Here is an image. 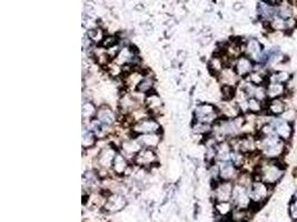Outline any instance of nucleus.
Masks as SVG:
<instances>
[{
	"label": "nucleus",
	"instance_id": "c9c22d12",
	"mask_svg": "<svg viewBox=\"0 0 297 222\" xmlns=\"http://www.w3.org/2000/svg\"><path fill=\"white\" fill-rule=\"evenodd\" d=\"M229 160L239 169V170H241V169L244 167V164H245L246 154H244L243 152H241V151L233 150L232 153H230Z\"/></svg>",
	"mask_w": 297,
	"mask_h": 222
},
{
	"label": "nucleus",
	"instance_id": "a18cd8bd",
	"mask_svg": "<svg viewBox=\"0 0 297 222\" xmlns=\"http://www.w3.org/2000/svg\"><path fill=\"white\" fill-rule=\"evenodd\" d=\"M229 222H232V221H229Z\"/></svg>",
	"mask_w": 297,
	"mask_h": 222
},
{
	"label": "nucleus",
	"instance_id": "e433bc0d",
	"mask_svg": "<svg viewBox=\"0 0 297 222\" xmlns=\"http://www.w3.org/2000/svg\"><path fill=\"white\" fill-rule=\"evenodd\" d=\"M193 131L194 133L199 136H206L208 133L212 131V126L210 123H204V122H197L193 126Z\"/></svg>",
	"mask_w": 297,
	"mask_h": 222
},
{
	"label": "nucleus",
	"instance_id": "473e14b6",
	"mask_svg": "<svg viewBox=\"0 0 297 222\" xmlns=\"http://www.w3.org/2000/svg\"><path fill=\"white\" fill-rule=\"evenodd\" d=\"M82 114L84 120H90L97 114L96 106L91 101H84L82 107Z\"/></svg>",
	"mask_w": 297,
	"mask_h": 222
},
{
	"label": "nucleus",
	"instance_id": "58836bf2",
	"mask_svg": "<svg viewBox=\"0 0 297 222\" xmlns=\"http://www.w3.org/2000/svg\"><path fill=\"white\" fill-rule=\"evenodd\" d=\"M220 92L223 100H234L235 96H236V88L229 86H221Z\"/></svg>",
	"mask_w": 297,
	"mask_h": 222
},
{
	"label": "nucleus",
	"instance_id": "423d86ee",
	"mask_svg": "<svg viewBox=\"0 0 297 222\" xmlns=\"http://www.w3.org/2000/svg\"><path fill=\"white\" fill-rule=\"evenodd\" d=\"M234 185L235 184L233 181L220 180L216 182L214 185V189H212V197H214L215 202L232 201Z\"/></svg>",
	"mask_w": 297,
	"mask_h": 222
},
{
	"label": "nucleus",
	"instance_id": "0eeeda50",
	"mask_svg": "<svg viewBox=\"0 0 297 222\" xmlns=\"http://www.w3.org/2000/svg\"><path fill=\"white\" fill-rule=\"evenodd\" d=\"M232 202L234 208L251 209L253 203L250 197V193H248V189L245 188V186H242L237 184H235Z\"/></svg>",
	"mask_w": 297,
	"mask_h": 222
},
{
	"label": "nucleus",
	"instance_id": "ea45409f",
	"mask_svg": "<svg viewBox=\"0 0 297 222\" xmlns=\"http://www.w3.org/2000/svg\"><path fill=\"white\" fill-rule=\"evenodd\" d=\"M281 118L284 119V120H286V121H288V122L294 123L296 118H297V111H296V109L291 108V107H288L285 112H284L281 115Z\"/></svg>",
	"mask_w": 297,
	"mask_h": 222
},
{
	"label": "nucleus",
	"instance_id": "72a5a7b5",
	"mask_svg": "<svg viewBox=\"0 0 297 222\" xmlns=\"http://www.w3.org/2000/svg\"><path fill=\"white\" fill-rule=\"evenodd\" d=\"M154 84H155V81H154L153 75L145 74V77L143 80H141V82L139 83L137 90H138V92H140V93H150V91H152L154 88Z\"/></svg>",
	"mask_w": 297,
	"mask_h": 222
},
{
	"label": "nucleus",
	"instance_id": "c756f323",
	"mask_svg": "<svg viewBox=\"0 0 297 222\" xmlns=\"http://www.w3.org/2000/svg\"><path fill=\"white\" fill-rule=\"evenodd\" d=\"M252 218V209H238L234 208L230 213V221L232 222H248Z\"/></svg>",
	"mask_w": 297,
	"mask_h": 222
},
{
	"label": "nucleus",
	"instance_id": "dca6fc26",
	"mask_svg": "<svg viewBox=\"0 0 297 222\" xmlns=\"http://www.w3.org/2000/svg\"><path fill=\"white\" fill-rule=\"evenodd\" d=\"M219 113L223 119H230L233 120L241 115L242 111L239 109L237 102L235 100H223L219 106Z\"/></svg>",
	"mask_w": 297,
	"mask_h": 222
},
{
	"label": "nucleus",
	"instance_id": "1a4fd4ad",
	"mask_svg": "<svg viewBox=\"0 0 297 222\" xmlns=\"http://www.w3.org/2000/svg\"><path fill=\"white\" fill-rule=\"evenodd\" d=\"M233 67H234L235 71H236L239 77L246 79L248 75H250L253 73V71L255 70L256 64L251 59V58H248L247 56L243 55V56L237 58V59L234 61Z\"/></svg>",
	"mask_w": 297,
	"mask_h": 222
},
{
	"label": "nucleus",
	"instance_id": "a878e982",
	"mask_svg": "<svg viewBox=\"0 0 297 222\" xmlns=\"http://www.w3.org/2000/svg\"><path fill=\"white\" fill-rule=\"evenodd\" d=\"M113 170L118 176L126 175L128 169H129V164H128V159L123 153H117L116 157L114 159L113 162Z\"/></svg>",
	"mask_w": 297,
	"mask_h": 222
},
{
	"label": "nucleus",
	"instance_id": "4be33fe9",
	"mask_svg": "<svg viewBox=\"0 0 297 222\" xmlns=\"http://www.w3.org/2000/svg\"><path fill=\"white\" fill-rule=\"evenodd\" d=\"M137 140L139 141L143 148L154 149L161 144V135L159 133H146V135H139Z\"/></svg>",
	"mask_w": 297,
	"mask_h": 222
},
{
	"label": "nucleus",
	"instance_id": "a211bd4d",
	"mask_svg": "<svg viewBox=\"0 0 297 222\" xmlns=\"http://www.w3.org/2000/svg\"><path fill=\"white\" fill-rule=\"evenodd\" d=\"M137 60V56L135 55V50H132L129 47H124L119 50L118 55L115 57L114 61L121 67L132 65Z\"/></svg>",
	"mask_w": 297,
	"mask_h": 222
},
{
	"label": "nucleus",
	"instance_id": "6ab92c4d",
	"mask_svg": "<svg viewBox=\"0 0 297 222\" xmlns=\"http://www.w3.org/2000/svg\"><path fill=\"white\" fill-rule=\"evenodd\" d=\"M96 119L106 127H112L113 124L116 122V115H115L114 111L107 106H101L100 108L97 110Z\"/></svg>",
	"mask_w": 297,
	"mask_h": 222
},
{
	"label": "nucleus",
	"instance_id": "2f4dec72",
	"mask_svg": "<svg viewBox=\"0 0 297 222\" xmlns=\"http://www.w3.org/2000/svg\"><path fill=\"white\" fill-rule=\"evenodd\" d=\"M215 210L217 215L220 217H228L234 210V206L232 201H223L215 202Z\"/></svg>",
	"mask_w": 297,
	"mask_h": 222
},
{
	"label": "nucleus",
	"instance_id": "6e6552de",
	"mask_svg": "<svg viewBox=\"0 0 297 222\" xmlns=\"http://www.w3.org/2000/svg\"><path fill=\"white\" fill-rule=\"evenodd\" d=\"M264 51L265 49L263 48V44L260 43L259 40L255 38H251L244 42V55L251 58L255 64H258L260 61Z\"/></svg>",
	"mask_w": 297,
	"mask_h": 222
},
{
	"label": "nucleus",
	"instance_id": "7c9ffc66",
	"mask_svg": "<svg viewBox=\"0 0 297 222\" xmlns=\"http://www.w3.org/2000/svg\"><path fill=\"white\" fill-rule=\"evenodd\" d=\"M119 107H121L122 111L124 112H131L135 109L139 108V105L134 97L130 95H125L122 97V99L119 100Z\"/></svg>",
	"mask_w": 297,
	"mask_h": 222
},
{
	"label": "nucleus",
	"instance_id": "412c9836",
	"mask_svg": "<svg viewBox=\"0 0 297 222\" xmlns=\"http://www.w3.org/2000/svg\"><path fill=\"white\" fill-rule=\"evenodd\" d=\"M258 15L261 21L264 24H269L275 17H276V6H272V4L265 3L261 1L258 6Z\"/></svg>",
	"mask_w": 297,
	"mask_h": 222
},
{
	"label": "nucleus",
	"instance_id": "f257e3e1",
	"mask_svg": "<svg viewBox=\"0 0 297 222\" xmlns=\"http://www.w3.org/2000/svg\"><path fill=\"white\" fill-rule=\"evenodd\" d=\"M286 172V164L281 160L261 159L258 167L254 172V178L272 186H275L282 181Z\"/></svg>",
	"mask_w": 297,
	"mask_h": 222
},
{
	"label": "nucleus",
	"instance_id": "7ed1b4c3",
	"mask_svg": "<svg viewBox=\"0 0 297 222\" xmlns=\"http://www.w3.org/2000/svg\"><path fill=\"white\" fill-rule=\"evenodd\" d=\"M273 189L274 186L269 185L265 182L254 179L253 184L251 185L250 188H248V193H250V197L252 200L253 206L252 207H257L259 208L263 206L264 203L268 201V199L270 198V195L273 193Z\"/></svg>",
	"mask_w": 297,
	"mask_h": 222
},
{
	"label": "nucleus",
	"instance_id": "5701e85b",
	"mask_svg": "<svg viewBox=\"0 0 297 222\" xmlns=\"http://www.w3.org/2000/svg\"><path fill=\"white\" fill-rule=\"evenodd\" d=\"M293 80V75L286 70H275L270 71L268 74L267 82H277L283 84H290Z\"/></svg>",
	"mask_w": 297,
	"mask_h": 222
},
{
	"label": "nucleus",
	"instance_id": "ddd939ff",
	"mask_svg": "<svg viewBox=\"0 0 297 222\" xmlns=\"http://www.w3.org/2000/svg\"><path fill=\"white\" fill-rule=\"evenodd\" d=\"M287 98H278V99H269L266 102V113L272 117H281L288 108Z\"/></svg>",
	"mask_w": 297,
	"mask_h": 222
},
{
	"label": "nucleus",
	"instance_id": "9d476101",
	"mask_svg": "<svg viewBox=\"0 0 297 222\" xmlns=\"http://www.w3.org/2000/svg\"><path fill=\"white\" fill-rule=\"evenodd\" d=\"M116 154V150L113 147H105L104 149H101L96 158V163L98 164L99 170L107 171L112 168Z\"/></svg>",
	"mask_w": 297,
	"mask_h": 222
},
{
	"label": "nucleus",
	"instance_id": "4468645a",
	"mask_svg": "<svg viewBox=\"0 0 297 222\" xmlns=\"http://www.w3.org/2000/svg\"><path fill=\"white\" fill-rule=\"evenodd\" d=\"M219 166V178L223 181H234L239 175V169L235 164L227 160V161H218Z\"/></svg>",
	"mask_w": 297,
	"mask_h": 222
},
{
	"label": "nucleus",
	"instance_id": "aec40b11",
	"mask_svg": "<svg viewBox=\"0 0 297 222\" xmlns=\"http://www.w3.org/2000/svg\"><path fill=\"white\" fill-rule=\"evenodd\" d=\"M143 149V147L139 144V141L137 139H127L122 144V152L125 157L128 158H134L139 151Z\"/></svg>",
	"mask_w": 297,
	"mask_h": 222
},
{
	"label": "nucleus",
	"instance_id": "f3484780",
	"mask_svg": "<svg viewBox=\"0 0 297 222\" xmlns=\"http://www.w3.org/2000/svg\"><path fill=\"white\" fill-rule=\"evenodd\" d=\"M266 90H267L268 100L278 99V98H287L291 95V89L288 88L287 84L277 82L266 83Z\"/></svg>",
	"mask_w": 297,
	"mask_h": 222
},
{
	"label": "nucleus",
	"instance_id": "c03bdc74",
	"mask_svg": "<svg viewBox=\"0 0 297 222\" xmlns=\"http://www.w3.org/2000/svg\"><path fill=\"white\" fill-rule=\"evenodd\" d=\"M293 222H297V220H295V221H293Z\"/></svg>",
	"mask_w": 297,
	"mask_h": 222
},
{
	"label": "nucleus",
	"instance_id": "9b49d317",
	"mask_svg": "<svg viewBox=\"0 0 297 222\" xmlns=\"http://www.w3.org/2000/svg\"><path fill=\"white\" fill-rule=\"evenodd\" d=\"M132 131L136 135H146V133H158L161 131V124L156 120L152 118H147L136 122L132 126Z\"/></svg>",
	"mask_w": 297,
	"mask_h": 222
},
{
	"label": "nucleus",
	"instance_id": "f704fd0d",
	"mask_svg": "<svg viewBox=\"0 0 297 222\" xmlns=\"http://www.w3.org/2000/svg\"><path fill=\"white\" fill-rule=\"evenodd\" d=\"M96 144V135L89 129H83V148L89 149Z\"/></svg>",
	"mask_w": 297,
	"mask_h": 222
},
{
	"label": "nucleus",
	"instance_id": "2eb2a0df",
	"mask_svg": "<svg viewBox=\"0 0 297 222\" xmlns=\"http://www.w3.org/2000/svg\"><path fill=\"white\" fill-rule=\"evenodd\" d=\"M134 161L137 166L139 167H143V168L152 167L153 164L157 162V154L154 151V149L143 148L138 153L136 154Z\"/></svg>",
	"mask_w": 297,
	"mask_h": 222
},
{
	"label": "nucleus",
	"instance_id": "f8f14e48",
	"mask_svg": "<svg viewBox=\"0 0 297 222\" xmlns=\"http://www.w3.org/2000/svg\"><path fill=\"white\" fill-rule=\"evenodd\" d=\"M217 77H218V81L221 86H229L234 88L237 87V84L242 79L232 66L225 67L223 71Z\"/></svg>",
	"mask_w": 297,
	"mask_h": 222
},
{
	"label": "nucleus",
	"instance_id": "39448f33",
	"mask_svg": "<svg viewBox=\"0 0 297 222\" xmlns=\"http://www.w3.org/2000/svg\"><path fill=\"white\" fill-rule=\"evenodd\" d=\"M269 122L274 127L275 135L290 144L293 139V136H294V124L286 121L281 117H272Z\"/></svg>",
	"mask_w": 297,
	"mask_h": 222
},
{
	"label": "nucleus",
	"instance_id": "bb28decb",
	"mask_svg": "<svg viewBox=\"0 0 297 222\" xmlns=\"http://www.w3.org/2000/svg\"><path fill=\"white\" fill-rule=\"evenodd\" d=\"M232 146L228 140H224L218 142L216 148V160L217 161H227L232 153Z\"/></svg>",
	"mask_w": 297,
	"mask_h": 222
},
{
	"label": "nucleus",
	"instance_id": "f03ea898",
	"mask_svg": "<svg viewBox=\"0 0 297 222\" xmlns=\"http://www.w3.org/2000/svg\"><path fill=\"white\" fill-rule=\"evenodd\" d=\"M258 137V151L265 159L281 160L287 153L288 142L282 140L276 135Z\"/></svg>",
	"mask_w": 297,
	"mask_h": 222
},
{
	"label": "nucleus",
	"instance_id": "37998d69",
	"mask_svg": "<svg viewBox=\"0 0 297 222\" xmlns=\"http://www.w3.org/2000/svg\"><path fill=\"white\" fill-rule=\"evenodd\" d=\"M261 1L268 4H272V6H277V4L281 3L284 0H261Z\"/></svg>",
	"mask_w": 297,
	"mask_h": 222
},
{
	"label": "nucleus",
	"instance_id": "cd10ccee",
	"mask_svg": "<svg viewBox=\"0 0 297 222\" xmlns=\"http://www.w3.org/2000/svg\"><path fill=\"white\" fill-rule=\"evenodd\" d=\"M227 66H229L228 62L221 53H219V55H215L210 60V69L212 73L216 75H218L221 71H223L225 67Z\"/></svg>",
	"mask_w": 297,
	"mask_h": 222
},
{
	"label": "nucleus",
	"instance_id": "393cba45",
	"mask_svg": "<svg viewBox=\"0 0 297 222\" xmlns=\"http://www.w3.org/2000/svg\"><path fill=\"white\" fill-rule=\"evenodd\" d=\"M126 200L121 194H113L107 198V202H106V210L110 212H116L122 210L125 207Z\"/></svg>",
	"mask_w": 297,
	"mask_h": 222
},
{
	"label": "nucleus",
	"instance_id": "79ce46f5",
	"mask_svg": "<svg viewBox=\"0 0 297 222\" xmlns=\"http://www.w3.org/2000/svg\"><path fill=\"white\" fill-rule=\"evenodd\" d=\"M116 43H117V39L115 37H106L103 41L104 48H106V49L113 48L114 46H116Z\"/></svg>",
	"mask_w": 297,
	"mask_h": 222
},
{
	"label": "nucleus",
	"instance_id": "a19ab883",
	"mask_svg": "<svg viewBox=\"0 0 297 222\" xmlns=\"http://www.w3.org/2000/svg\"><path fill=\"white\" fill-rule=\"evenodd\" d=\"M288 215L293 221L297 220V199L295 198H292L288 204Z\"/></svg>",
	"mask_w": 297,
	"mask_h": 222
},
{
	"label": "nucleus",
	"instance_id": "20e7f679",
	"mask_svg": "<svg viewBox=\"0 0 297 222\" xmlns=\"http://www.w3.org/2000/svg\"><path fill=\"white\" fill-rule=\"evenodd\" d=\"M220 113L218 108H216L214 105L212 104H204L198 105L195 108V119L197 122H204L212 124L217 122L219 120Z\"/></svg>",
	"mask_w": 297,
	"mask_h": 222
},
{
	"label": "nucleus",
	"instance_id": "b1692460",
	"mask_svg": "<svg viewBox=\"0 0 297 222\" xmlns=\"http://www.w3.org/2000/svg\"><path fill=\"white\" fill-rule=\"evenodd\" d=\"M145 74L138 70H131L129 73H126L125 78H124V83L127 88L130 89H137L141 82V80L144 79Z\"/></svg>",
	"mask_w": 297,
	"mask_h": 222
},
{
	"label": "nucleus",
	"instance_id": "4c0bfd02",
	"mask_svg": "<svg viewBox=\"0 0 297 222\" xmlns=\"http://www.w3.org/2000/svg\"><path fill=\"white\" fill-rule=\"evenodd\" d=\"M88 37L90 38V40L92 42L99 43V42L104 41L105 35H104V31L101 29L95 28V29H91V30L88 31Z\"/></svg>",
	"mask_w": 297,
	"mask_h": 222
},
{
	"label": "nucleus",
	"instance_id": "c85d7f7f",
	"mask_svg": "<svg viewBox=\"0 0 297 222\" xmlns=\"http://www.w3.org/2000/svg\"><path fill=\"white\" fill-rule=\"evenodd\" d=\"M145 105H146V107H147V110L150 111V112H157V111L162 109L163 100H162V98L157 95V93L150 92V93H148V96L146 97Z\"/></svg>",
	"mask_w": 297,
	"mask_h": 222
}]
</instances>
